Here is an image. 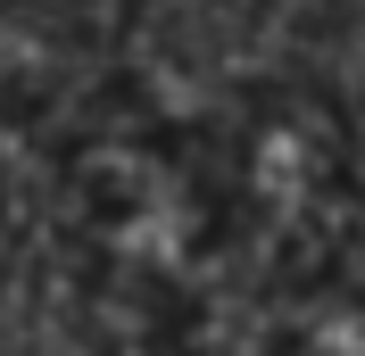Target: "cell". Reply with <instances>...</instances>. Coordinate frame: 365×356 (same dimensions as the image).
Instances as JSON below:
<instances>
[{
    "label": "cell",
    "mask_w": 365,
    "mask_h": 356,
    "mask_svg": "<svg viewBox=\"0 0 365 356\" xmlns=\"http://www.w3.org/2000/svg\"><path fill=\"white\" fill-rule=\"evenodd\" d=\"M67 224L91 282V323L141 348H191L216 307L232 207L216 150L158 116H91L67 150Z\"/></svg>",
    "instance_id": "obj_1"
},
{
    "label": "cell",
    "mask_w": 365,
    "mask_h": 356,
    "mask_svg": "<svg viewBox=\"0 0 365 356\" xmlns=\"http://www.w3.org/2000/svg\"><path fill=\"white\" fill-rule=\"evenodd\" d=\"M216 182L241 248L299 257L316 241H349V133L324 91H257L216 141Z\"/></svg>",
    "instance_id": "obj_2"
},
{
    "label": "cell",
    "mask_w": 365,
    "mask_h": 356,
    "mask_svg": "<svg viewBox=\"0 0 365 356\" xmlns=\"http://www.w3.org/2000/svg\"><path fill=\"white\" fill-rule=\"evenodd\" d=\"M125 0H0V125L91 108L116 58Z\"/></svg>",
    "instance_id": "obj_3"
}]
</instances>
